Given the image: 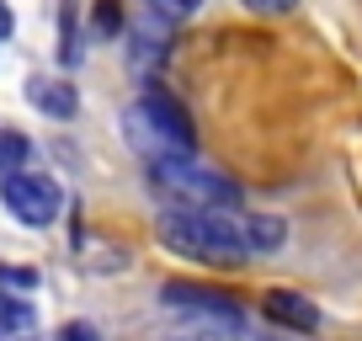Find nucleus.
Masks as SVG:
<instances>
[{
  "mask_svg": "<svg viewBox=\"0 0 362 341\" xmlns=\"http://www.w3.org/2000/svg\"><path fill=\"white\" fill-rule=\"evenodd\" d=\"M123 128L149 160L155 155H187V149H192V117L181 112V102L165 96V91H149L139 107H128Z\"/></svg>",
  "mask_w": 362,
  "mask_h": 341,
  "instance_id": "2",
  "label": "nucleus"
},
{
  "mask_svg": "<svg viewBox=\"0 0 362 341\" xmlns=\"http://www.w3.org/2000/svg\"><path fill=\"white\" fill-rule=\"evenodd\" d=\"M27 102H33L37 112H48V117H69V112H75V86L48 80V75H33V80H27Z\"/></svg>",
  "mask_w": 362,
  "mask_h": 341,
  "instance_id": "7",
  "label": "nucleus"
},
{
  "mask_svg": "<svg viewBox=\"0 0 362 341\" xmlns=\"http://www.w3.org/2000/svg\"><path fill=\"white\" fill-rule=\"evenodd\" d=\"M11 33V11H6V6H0V37Z\"/></svg>",
  "mask_w": 362,
  "mask_h": 341,
  "instance_id": "16",
  "label": "nucleus"
},
{
  "mask_svg": "<svg viewBox=\"0 0 362 341\" xmlns=\"http://www.w3.org/2000/svg\"><path fill=\"white\" fill-rule=\"evenodd\" d=\"M90 22H96V33H102V37H117V33H123V0H96Z\"/></svg>",
  "mask_w": 362,
  "mask_h": 341,
  "instance_id": "10",
  "label": "nucleus"
},
{
  "mask_svg": "<svg viewBox=\"0 0 362 341\" xmlns=\"http://www.w3.org/2000/svg\"><path fill=\"white\" fill-rule=\"evenodd\" d=\"M160 240L192 262H240V256H267L288 240V224L277 214H229V208H197L176 203L160 214Z\"/></svg>",
  "mask_w": 362,
  "mask_h": 341,
  "instance_id": "1",
  "label": "nucleus"
},
{
  "mask_svg": "<svg viewBox=\"0 0 362 341\" xmlns=\"http://www.w3.org/2000/svg\"><path fill=\"white\" fill-rule=\"evenodd\" d=\"M33 304L27 299H11V294H0V336H11V330H27L33 325Z\"/></svg>",
  "mask_w": 362,
  "mask_h": 341,
  "instance_id": "8",
  "label": "nucleus"
},
{
  "mask_svg": "<svg viewBox=\"0 0 362 341\" xmlns=\"http://www.w3.org/2000/svg\"><path fill=\"white\" fill-rule=\"evenodd\" d=\"M0 341H6V336H0Z\"/></svg>",
  "mask_w": 362,
  "mask_h": 341,
  "instance_id": "17",
  "label": "nucleus"
},
{
  "mask_svg": "<svg viewBox=\"0 0 362 341\" xmlns=\"http://www.w3.org/2000/svg\"><path fill=\"white\" fill-rule=\"evenodd\" d=\"M0 197H6V208H11L22 224H54L59 203H64L59 182L54 176H37V170H6Z\"/></svg>",
  "mask_w": 362,
  "mask_h": 341,
  "instance_id": "4",
  "label": "nucleus"
},
{
  "mask_svg": "<svg viewBox=\"0 0 362 341\" xmlns=\"http://www.w3.org/2000/svg\"><path fill=\"white\" fill-rule=\"evenodd\" d=\"M149 11H160V16H192L197 0H149Z\"/></svg>",
  "mask_w": 362,
  "mask_h": 341,
  "instance_id": "13",
  "label": "nucleus"
},
{
  "mask_svg": "<svg viewBox=\"0 0 362 341\" xmlns=\"http://www.w3.org/2000/svg\"><path fill=\"white\" fill-rule=\"evenodd\" d=\"M160 299L165 304H176V309H197V315H208V320H224V325H235L240 320V309L229 304V294H218V288H203V283H165L160 288Z\"/></svg>",
  "mask_w": 362,
  "mask_h": 341,
  "instance_id": "5",
  "label": "nucleus"
},
{
  "mask_svg": "<svg viewBox=\"0 0 362 341\" xmlns=\"http://www.w3.org/2000/svg\"><path fill=\"white\" fill-rule=\"evenodd\" d=\"M59 341H102V336H96V325H86V320H69V325L59 330Z\"/></svg>",
  "mask_w": 362,
  "mask_h": 341,
  "instance_id": "14",
  "label": "nucleus"
},
{
  "mask_svg": "<svg viewBox=\"0 0 362 341\" xmlns=\"http://www.w3.org/2000/svg\"><path fill=\"white\" fill-rule=\"evenodd\" d=\"M245 11H261V16H283V11H293L298 0H240Z\"/></svg>",
  "mask_w": 362,
  "mask_h": 341,
  "instance_id": "12",
  "label": "nucleus"
},
{
  "mask_svg": "<svg viewBox=\"0 0 362 341\" xmlns=\"http://www.w3.org/2000/svg\"><path fill=\"white\" fill-rule=\"evenodd\" d=\"M0 288H37V272H33V267H11V262H0Z\"/></svg>",
  "mask_w": 362,
  "mask_h": 341,
  "instance_id": "11",
  "label": "nucleus"
},
{
  "mask_svg": "<svg viewBox=\"0 0 362 341\" xmlns=\"http://www.w3.org/2000/svg\"><path fill=\"white\" fill-rule=\"evenodd\" d=\"M75 54H80L75 48V6H64V59L69 64H75Z\"/></svg>",
  "mask_w": 362,
  "mask_h": 341,
  "instance_id": "15",
  "label": "nucleus"
},
{
  "mask_svg": "<svg viewBox=\"0 0 362 341\" xmlns=\"http://www.w3.org/2000/svg\"><path fill=\"white\" fill-rule=\"evenodd\" d=\"M149 176L155 187H165L176 203H197V208H235L240 203V187L224 182L218 170L192 166L187 155H155L149 160Z\"/></svg>",
  "mask_w": 362,
  "mask_h": 341,
  "instance_id": "3",
  "label": "nucleus"
},
{
  "mask_svg": "<svg viewBox=\"0 0 362 341\" xmlns=\"http://www.w3.org/2000/svg\"><path fill=\"white\" fill-rule=\"evenodd\" d=\"M27 155H33V144H27L16 128H0V170H22Z\"/></svg>",
  "mask_w": 362,
  "mask_h": 341,
  "instance_id": "9",
  "label": "nucleus"
},
{
  "mask_svg": "<svg viewBox=\"0 0 362 341\" xmlns=\"http://www.w3.org/2000/svg\"><path fill=\"white\" fill-rule=\"evenodd\" d=\"M261 304H267V315L277 320V325H288V330H320V309H315V299L293 294V288H272Z\"/></svg>",
  "mask_w": 362,
  "mask_h": 341,
  "instance_id": "6",
  "label": "nucleus"
}]
</instances>
